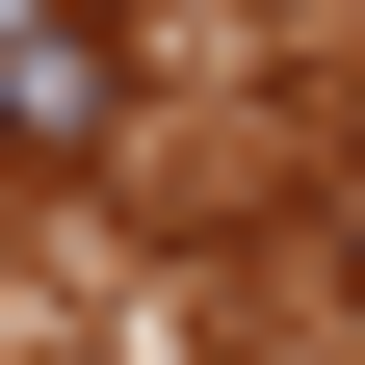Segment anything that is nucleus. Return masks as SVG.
Here are the masks:
<instances>
[{"label": "nucleus", "mask_w": 365, "mask_h": 365, "mask_svg": "<svg viewBox=\"0 0 365 365\" xmlns=\"http://www.w3.org/2000/svg\"><path fill=\"white\" fill-rule=\"evenodd\" d=\"M105 105H130L105 26H26V53H0V130H26V157H105Z\"/></svg>", "instance_id": "obj_1"}]
</instances>
